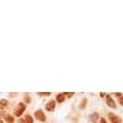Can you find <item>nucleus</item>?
Here are the masks:
<instances>
[{
	"label": "nucleus",
	"mask_w": 123,
	"mask_h": 123,
	"mask_svg": "<svg viewBox=\"0 0 123 123\" xmlns=\"http://www.w3.org/2000/svg\"><path fill=\"white\" fill-rule=\"evenodd\" d=\"M24 111H25V106L22 103H19L18 106V108H17V110H16V111H15V114L17 116H19L20 114H22V112Z\"/></svg>",
	"instance_id": "nucleus-1"
},
{
	"label": "nucleus",
	"mask_w": 123,
	"mask_h": 123,
	"mask_svg": "<svg viewBox=\"0 0 123 123\" xmlns=\"http://www.w3.org/2000/svg\"><path fill=\"white\" fill-rule=\"evenodd\" d=\"M109 117H110V119H111V121L112 123H120L121 122V119L118 116H116L114 113H112V112L109 113Z\"/></svg>",
	"instance_id": "nucleus-2"
},
{
	"label": "nucleus",
	"mask_w": 123,
	"mask_h": 123,
	"mask_svg": "<svg viewBox=\"0 0 123 123\" xmlns=\"http://www.w3.org/2000/svg\"><path fill=\"white\" fill-rule=\"evenodd\" d=\"M35 117L40 121H45L46 120V116H45V114L42 111H37L35 112Z\"/></svg>",
	"instance_id": "nucleus-3"
},
{
	"label": "nucleus",
	"mask_w": 123,
	"mask_h": 123,
	"mask_svg": "<svg viewBox=\"0 0 123 123\" xmlns=\"http://www.w3.org/2000/svg\"><path fill=\"white\" fill-rule=\"evenodd\" d=\"M89 119H90V121H91L92 123H96V122L98 121V119H99V114H98L97 112L92 113V114H90Z\"/></svg>",
	"instance_id": "nucleus-4"
},
{
	"label": "nucleus",
	"mask_w": 123,
	"mask_h": 123,
	"mask_svg": "<svg viewBox=\"0 0 123 123\" xmlns=\"http://www.w3.org/2000/svg\"><path fill=\"white\" fill-rule=\"evenodd\" d=\"M54 108H55V102H54V101H50V102H49V103L46 105V109H47V111H53Z\"/></svg>",
	"instance_id": "nucleus-5"
},
{
	"label": "nucleus",
	"mask_w": 123,
	"mask_h": 123,
	"mask_svg": "<svg viewBox=\"0 0 123 123\" xmlns=\"http://www.w3.org/2000/svg\"><path fill=\"white\" fill-rule=\"evenodd\" d=\"M107 104L109 105V107H111V108H115V103H114V101L111 99V96H108L107 97Z\"/></svg>",
	"instance_id": "nucleus-6"
},
{
	"label": "nucleus",
	"mask_w": 123,
	"mask_h": 123,
	"mask_svg": "<svg viewBox=\"0 0 123 123\" xmlns=\"http://www.w3.org/2000/svg\"><path fill=\"white\" fill-rule=\"evenodd\" d=\"M56 99H57V102H59V103L63 102L64 101V95L63 94H58L56 96Z\"/></svg>",
	"instance_id": "nucleus-7"
},
{
	"label": "nucleus",
	"mask_w": 123,
	"mask_h": 123,
	"mask_svg": "<svg viewBox=\"0 0 123 123\" xmlns=\"http://www.w3.org/2000/svg\"><path fill=\"white\" fill-rule=\"evenodd\" d=\"M25 119H26L27 123H33V119H32V117H31V116H30V115H26Z\"/></svg>",
	"instance_id": "nucleus-8"
},
{
	"label": "nucleus",
	"mask_w": 123,
	"mask_h": 123,
	"mask_svg": "<svg viewBox=\"0 0 123 123\" xmlns=\"http://www.w3.org/2000/svg\"><path fill=\"white\" fill-rule=\"evenodd\" d=\"M7 104H8V102L6 100H2L1 102H0V106H1V107H5Z\"/></svg>",
	"instance_id": "nucleus-9"
},
{
	"label": "nucleus",
	"mask_w": 123,
	"mask_h": 123,
	"mask_svg": "<svg viewBox=\"0 0 123 123\" xmlns=\"http://www.w3.org/2000/svg\"><path fill=\"white\" fill-rule=\"evenodd\" d=\"M6 120H7L8 122H13V121H14V118H13L12 116H6Z\"/></svg>",
	"instance_id": "nucleus-10"
},
{
	"label": "nucleus",
	"mask_w": 123,
	"mask_h": 123,
	"mask_svg": "<svg viewBox=\"0 0 123 123\" xmlns=\"http://www.w3.org/2000/svg\"><path fill=\"white\" fill-rule=\"evenodd\" d=\"M118 102H119V104H120L121 106H123V97H121V98L118 100Z\"/></svg>",
	"instance_id": "nucleus-11"
},
{
	"label": "nucleus",
	"mask_w": 123,
	"mask_h": 123,
	"mask_svg": "<svg viewBox=\"0 0 123 123\" xmlns=\"http://www.w3.org/2000/svg\"><path fill=\"white\" fill-rule=\"evenodd\" d=\"M50 93H39V95H42V96H49Z\"/></svg>",
	"instance_id": "nucleus-12"
},
{
	"label": "nucleus",
	"mask_w": 123,
	"mask_h": 123,
	"mask_svg": "<svg viewBox=\"0 0 123 123\" xmlns=\"http://www.w3.org/2000/svg\"><path fill=\"white\" fill-rule=\"evenodd\" d=\"M63 95H67L68 97H71V96H73V95H74V93H64Z\"/></svg>",
	"instance_id": "nucleus-13"
},
{
	"label": "nucleus",
	"mask_w": 123,
	"mask_h": 123,
	"mask_svg": "<svg viewBox=\"0 0 123 123\" xmlns=\"http://www.w3.org/2000/svg\"><path fill=\"white\" fill-rule=\"evenodd\" d=\"M101 123H107V122H106V120H105L104 118H102V119H101Z\"/></svg>",
	"instance_id": "nucleus-14"
},
{
	"label": "nucleus",
	"mask_w": 123,
	"mask_h": 123,
	"mask_svg": "<svg viewBox=\"0 0 123 123\" xmlns=\"http://www.w3.org/2000/svg\"><path fill=\"white\" fill-rule=\"evenodd\" d=\"M0 123H3V122H2V120H0Z\"/></svg>",
	"instance_id": "nucleus-15"
}]
</instances>
